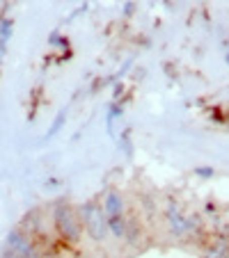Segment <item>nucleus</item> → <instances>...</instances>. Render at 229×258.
Listing matches in <instances>:
<instances>
[{
  "instance_id": "nucleus-1",
  "label": "nucleus",
  "mask_w": 229,
  "mask_h": 258,
  "mask_svg": "<svg viewBox=\"0 0 229 258\" xmlns=\"http://www.w3.org/2000/svg\"><path fill=\"white\" fill-rule=\"evenodd\" d=\"M80 219H83V229L87 231L94 242H103V240L110 235L108 217H106V213H103L101 204H94V201L85 204L83 208H80Z\"/></svg>"
},
{
  "instance_id": "nucleus-2",
  "label": "nucleus",
  "mask_w": 229,
  "mask_h": 258,
  "mask_svg": "<svg viewBox=\"0 0 229 258\" xmlns=\"http://www.w3.org/2000/svg\"><path fill=\"white\" fill-rule=\"evenodd\" d=\"M53 222H55L58 233L62 235L67 242L76 244L80 240V235H83V219L73 213L71 206L60 204L58 208H55V213H53Z\"/></svg>"
},
{
  "instance_id": "nucleus-3",
  "label": "nucleus",
  "mask_w": 229,
  "mask_h": 258,
  "mask_svg": "<svg viewBox=\"0 0 229 258\" xmlns=\"http://www.w3.org/2000/svg\"><path fill=\"white\" fill-rule=\"evenodd\" d=\"M165 222L167 226H170V231L176 235V238H186V235L195 233V229L200 226V222L197 219H193L190 215H186L184 210L179 208V206L170 204L165 210Z\"/></svg>"
},
{
  "instance_id": "nucleus-4",
  "label": "nucleus",
  "mask_w": 229,
  "mask_h": 258,
  "mask_svg": "<svg viewBox=\"0 0 229 258\" xmlns=\"http://www.w3.org/2000/svg\"><path fill=\"white\" fill-rule=\"evenodd\" d=\"M101 208H103V213H106V217L124 215V199H122V195H119L117 190L106 192V197H103V201H101Z\"/></svg>"
},
{
  "instance_id": "nucleus-5",
  "label": "nucleus",
  "mask_w": 229,
  "mask_h": 258,
  "mask_svg": "<svg viewBox=\"0 0 229 258\" xmlns=\"http://www.w3.org/2000/svg\"><path fill=\"white\" fill-rule=\"evenodd\" d=\"M108 229H110V235H115L117 240L126 238L128 231V222L124 215H115V217H108Z\"/></svg>"
},
{
  "instance_id": "nucleus-6",
  "label": "nucleus",
  "mask_w": 229,
  "mask_h": 258,
  "mask_svg": "<svg viewBox=\"0 0 229 258\" xmlns=\"http://www.w3.org/2000/svg\"><path fill=\"white\" fill-rule=\"evenodd\" d=\"M204 258H229V238H218Z\"/></svg>"
},
{
  "instance_id": "nucleus-7",
  "label": "nucleus",
  "mask_w": 229,
  "mask_h": 258,
  "mask_svg": "<svg viewBox=\"0 0 229 258\" xmlns=\"http://www.w3.org/2000/svg\"><path fill=\"white\" fill-rule=\"evenodd\" d=\"M10 34H12V21L3 19L0 21V59H3V55H5V46H7Z\"/></svg>"
},
{
  "instance_id": "nucleus-8",
  "label": "nucleus",
  "mask_w": 229,
  "mask_h": 258,
  "mask_svg": "<svg viewBox=\"0 0 229 258\" xmlns=\"http://www.w3.org/2000/svg\"><path fill=\"white\" fill-rule=\"evenodd\" d=\"M227 59H229V53H227Z\"/></svg>"
}]
</instances>
